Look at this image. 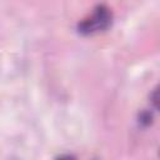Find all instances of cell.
<instances>
[{
  "mask_svg": "<svg viewBox=\"0 0 160 160\" xmlns=\"http://www.w3.org/2000/svg\"><path fill=\"white\" fill-rule=\"evenodd\" d=\"M111 11L105 5H99L94 9L92 14L84 19L78 25V31L82 35H91L99 31L106 30L111 24Z\"/></svg>",
  "mask_w": 160,
  "mask_h": 160,
  "instance_id": "cell-1",
  "label": "cell"
}]
</instances>
